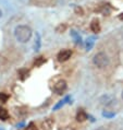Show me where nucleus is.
Masks as SVG:
<instances>
[{
    "label": "nucleus",
    "instance_id": "obj_14",
    "mask_svg": "<svg viewBox=\"0 0 123 130\" xmlns=\"http://www.w3.org/2000/svg\"><path fill=\"white\" fill-rule=\"evenodd\" d=\"M66 28H67V25L66 24H60L59 26L56 28V31L58 32V33H63V32L66 31Z\"/></svg>",
    "mask_w": 123,
    "mask_h": 130
},
{
    "label": "nucleus",
    "instance_id": "obj_18",
    "mask_svg": "<svg viewBox=\"0 0 123 130\" xmlns=\"http://www.w3.org/2000/svg\"><path fill=\"white\" fill-rule=\"evenodd\" d=\"M75 12L78 13L79 15H82L83 14V9L81 8V7H75Z\"/></svg>",
    "mask_w": 123,
    "mask_h": 130
},
{
    "label": "nucleus",
    "instance_id": "obj_1",
    "mask_svg": "<svg viewBox=\"0 0 123 130\" xmlns=\"http://www.w3.org/2000/svg\"><path fill=\"white\" fill-rule=\"evenodd\" d=\"M14 36L19 43H27L32 37V30L27 25H17L14 30Z\"/></svg>",
    "mask_w": 123,
    "mask_h": 130
},
{
    "label": "nucleus",
    "instance_id": "obj_13",
    "mask_svg": "<svg viewBox=\"0 0 123 130\" xmlns=\"http://www.w3.org/2000/svg\"><path fill=\"white\" fill-rule=\"evenodd\" d=\"M9 96L6 94V93H0V103H6L8 101Z\"/></svg>",
    "mask_w": 123,
    "mask_h": 130
},
{
    "label": "nucleus",
    "instance_id": "obj_19",
    "mask_svg": "<svg viewBox=\"0 0 123 130\" xmlns=\"http://www.w3.org/2000/svg\"><path fill=\"white\" fill-rule=\"evenodd\" d=\"M102 115L105 117H113L114 116V114H110V113H107V111H104Z\"/></svg>",
    "mask_w": 123,
    "mask_h": 130
},
{
    "label": "nucleus",
    "instance_id": "obj_4",
    "mask_svg": "<svg viewBox=\"0 0 123 130\" xmlns=\"http://www.w3.org/2000/svg\"><path fill=\"white\" fill-rule=\"evenodd\" d=\"M99 101H100V104L104 106H112L115 103V99L112 95H109V94L102 95L100 97Z\"/></svg>",
    "mask_w": 123,
    "mask_h": 130
},
{
    "label": "nucleus",
    "instance_id": "obj_2",
    "mask_svg": "<svg viewBox=\"0 0 123 130\" xmlns=\"http://www.w3.org/2000/svg\"><path fill=\"white\" fill-rule=\"evenodd\" d=\"M93 62L97 68H99V69H104V68L109 66L110 59H109V57H108V55L106 53L99 52V53H97L96 55L94 56Z\"/></svg>",
    "mask_w": 123,
    "mask_h": 130
},
{
    "label": "nucleus",
    "instance_id": "obj_7",
    "mask_svg": "<svg viewBox=\"0 0 123 130\" xmlns=\"http://www.w3.org/2000/svg\"><path fill=\"white\" fill-rule=\"evenodd\" d=\"M52 126H53L52 119H46V120L42 124V129L43 130H51Z\"/></svg>",
    "mask_w": 123,
    "mask_h": 130
},
{
    "label": "nucleus",
    "instance_id": "obj_17",
    "mask_svg": "<svg viewBox=\"0 0 123 130\" xmlns=\"http://www.w3.org/2000/svg\"><path fill=\"white\" fill-rule=\"evenodd\" d=\"M69 100V97H67V99L66 100H63V101H61V102L59 103V104H58V105H56V107H55V109H58V108H60L61 106H63L64 105V103H66L67 102V101Z\"/></svg>",
    "mask_w": 123,
    "mask_h": 130
},
{
    "label": "nucleus",
    "instance_id": "obj_21",
    "mask_svg": "<svg viewBox=\"0 0 123 130\" xmlns=\"http://www.w3.org/2000/svg\"><path fill=\"white\" fill-rule=\"evenodd\" d=\"M119 18H120V20H123V13H122V14H121V15L119 17Z\"/></svg>",
    "mask_w": 123,
    "mask_h": 130
},
{
    "label": "nucleus",
    "instance_id": "obj_10",
    "mask_svg": "<svg viewBox=\"0 0 123 130\" xmlns=\"http://www.w3.org/2000/svg\"><path fill=\"white\" fill-rule=\"evenodd\" d=\"M9 118V113L8 110L5 109V108H0V119L1 120H6V119Z\"/></svg>",
    "mask_w": 123,
    "mask_h": 130
},
{
    "label": "nucleus",
    "instance_id": "obj_8",
    "mask_svg": "<svg viewBox=\"0 0 123 130\" xmlns=\"http://www.w3.org/2000/svg\"><path fill=\"white\" fill-rule=\"evenodd\" d=\"M71 36L73 37L74 42L76 43V44H82V38L76 31H71Z\"/></svg>",
    "mask_w": 123,
    "mask_h": 130
},
{
    "label": "nucleus",
    "instance_id": "obj_9",
    "mask_svg": "<svg viewBox=\"0 0 123 130\" xmlns=\"http://www.w3.org/2000/svg\"><path fill=\"white\" fill-rule=\"evenodd\" d=\"M86 119H87V115H86V113H84V111H78L77 115H76V120L79 121V122H83L85 121Z\"/></svg>",
    "mask_w": 123,
    "mask_h": 130
},
{
    "label": "nucleus",
    "instance_id": "obj_5",
    "mask_svg": "<svg viewBox=\"0 0 123 130\" xmlns=\"http://www.w3.org/2000/svg\"><path fill=\"white\" fill-rule=\"evenodd\" d=\"M71 56H72V52L70 49H63V50H61V52L58 54V60L60 61V62H64V61H67L71 58Z\"/></svg>",
    "mask_w": 123,
    "mask_h": 130
},
{
    "label": "nucleus",
    "instance_id": "obj_22",
    "mask_svg": "<svg viewBox=\"0 0 123 130\" xmlns=\"http://www.w3.org/2000/svg\"><path fill=\"white\" fill-rule=\"evenodd\" d=\"M1 17H2V11L0 10V18H1Z\"/></svg>",
    "mask_w": 123,
    "mask_h": 130
},
{
    "label": "nucleus",
    "instance_id": "obj_25",
    "mask_svg": "<svg viewBox=\"0 0 123 130\" xmlns=\"http://www.w3.org/2000/svg\"><path fill=\"white\" fill-rule=\"evenodd\" d=\"M69 130H73V129H69Z\"/></svg>",
    "mask_w": 123,
    "mask_h": 130
},
{
    "label": "nucleus",
    "instance_id": "obj_3",
    "mask_svg": "<svg viewBox=\"0 0 123 130\" xmlns=\"http://www.w3.org/2000/svg\"><path fill=\"white\" fill-rule=\"evenodd\" d=\"M68 88V84H67V82L64 81V80H60V81H58L55 85H53V91H55L57 94H63L64 92H66V90Z\"/></svg>",
    "mask_w": 123,
    "mask_h": 130
},
{
    "label": "nucleus",
    "instance_id": "obj_23",
    "mask_svg": "<svg viewBox=\"0 0 123 130\" xmlns=\"http://www.w3.org/2000/svg\"><path fill=\"white\" fill-rule=\"evenodd\" d=\"M122 100H123V91H122Z\"/></svg>",
    "mask_w": 123,
    "mask_h": 130
},
{
    "label": "nucleus",
    "instance_id": "obj_6",
    "mask_svg": "<svg viewBox=\"0 0 123 130\" xmlns=\"http://www.w3.org/2000/svg\"><path fill=\"white\" fill-rule=\"evenodd\" d=\"M90 30L94 33H99L100 32V24L98 20H93V22L90 23Z\"/></svg>",
    "mask_w": 123,
    "mask_h": 130
},
{
    "label": "nucleus",
    "instance_id": "obj_20",
    "mask_svg": "<svg viewBox=\"0 0 123 130\" xmlns=\"http://www.w3.org/2000/svg\"><path fill=\"white\" fill-rule=\"evenodd\" d=\"M97 130H107V129H106V128H104V127H100V128H98Z\"/></svg>",
    "mask_w": 123,
    "mask_h": 130
},
{
    "label": "nucleus",
    "instance_id": "obj_16",
    "mask_svg": "<svg viewBox=\"0 0 123 130\" xmlns=\"http://www.w3.org/2000/svg\"><path fill=\"white\" fill-rule=\"evenodd\" d=\"M26 130H38V129H37V127H36V125H35V124H33V122H31V124L27 126Z\"/></svg>",
    "mask_w": 123,
    "mask_h": 130
},
{
    "label": "nucleus",
    "instance_id": "obj_15",
    "mask_svg": "<svg viewBox=\"0 0 123 130\" xmlns=\"http://www.w3.org/2000/svg\"><path fill=\"white\" fill-rule=\"evenodd\" d=\"M93 45H94V38H88L87 39V42H86V48L87 49H90L93 47Z\"/></svg>",
    "mask_w": 123,
    "mask_h": 130
},
{
    "label": "nucleus",
    "instance_id": "obj_12",
    "mask_svg": "<svg viewBox=\"0 0 123 130\" xmlns=\"http://www.w3.org/2000/svg\"><path fill=\"white\" fill-rule=\"evenodd\" d=\"M45 61H46V59L44 58V57H38V58L36 59V61H35V66H37V67L38 66H42V64L44 63Z\"/></svg>",
    "mask_w": 123,
    "mask_h": 130
},
{
    "label": "nucleus",
    "instance_id": "obj_11",
    "mask_svg": "<svg viewBox=\"0 0 123 130\" xmlns=\"http://www.w3.org/2000/svg\"><path fill=\"white\" fill-rule=\"evenodd\" d=\"M40 47V36L37 33L36 34V38H35V50H38Z\"/></svg>",
    "mask_w": 123,
    "mask_h": 130
},
{
    "label": "nucleus",
    "instance_id": "obj_24",
    "mask_svg": "<svg viewBox=\"0 0 123 130\" xmlns=\"http://www.w3.org/2000/svg\"><path fill=\"white\" fill-rule=\"evenodd\" d=\"M0 130H5V129H2V128H0Z\"/></svg>",
    "mask_w": 123,
    "mask_h": 130
}]
</instances>
